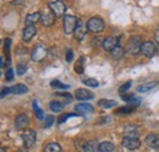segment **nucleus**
<instances>
[{
  "label": "nucleus",
  "instance_id": "obj_8",
  "mask_svg": "<svg viewBox=\"0 0 159 152\" xmlns=\"http://www.w3.org/2000/svg\"><path fill=\"white\" fill-rule=\"evenodd\" d=\"M49 9L54 12V15L55 16H62L64 14H65V11H66V5L61 1V0H55V1H52V2H49Z\"/></svg>",
  "mask_w": 159,
  "mask_h": 152
},
{
  "label": "nucleus",
  "instance_id": "obj_1",
  "mask_svg": "<svg viewBox=\"0 0 159 152\" xmlns=\"http://www.w3.org/2000/svg\"><path fill=\"white\" fill-rule=\"evenodd\" d=\"M141 44H142L141 37L139 36H132L126 43L125 53L127 55H137L139 53H141Z\"/></svg>",
  "mask_w": 159,
  "mask_h": 152
},
{
  "label": "nucleus",
  "instance_id": "obj_16",
  "mask_svg": "<svg viewBox=\"0 0 159 152\" xmlns=\"http://www.w3.org/2000/svg\"><path fill=\"white\" fill-rule=\"evenodd\" d=\"M83 151L84 152H100L99 151V144L96 140H89L84 144L83 146Z\"/></svg>",
  "mask_w": 159,
  "mask_h": 152
},
{
  "label": "nucleus",
  "instance_id": "obj_26",
  "mask_svg": "<svg viewBox=\"0 0 159 152\" xmlns=\"http://www.w3.org/2000/svg\"><path fill=\"white\" fill-rule=\"evenodd\" d=\"M32 108H33V112H34L36 116H37L38 119H43V118H44V112H43V109L39 108L37 101H33V102H32Z\"/></svg>",
  "mask_w": 159,
  "mask_h": 152
},
{
  "label": "nucleus",
  "instance_id": "obj_25",
  "mask_svg": "<svg viewBox=\"0 0 159 152\" xmlns=\"http://www.w3.org/2000/svg\"><path fill=\"white\" fill-rule=\"evenodd\" d=\"M49 108H50L52 112L58 113V112H61V111H62L64 104H62L61 102H58V101H52V102L49 103Z\"/></svg>",
  "mask_w": 159,
  "mask_h": 152
},
{
  "label": "nucleus",
  "instance_id": "obj_22",
  "mask_svg": "<svg viewBox=\"0 0 159 152\" xmlns=\"http://www.w3.org/2000/svg\"><path fill=\"white\" fill-rule=\"evenodd\" d=\"M99 151L100 152H115V145L110 141H104L99 144Z\"/></svg>",
  "mask_w": 159,
  "mask_h": 152
},
{
  "label": "nucleus",
  "instance_id": "obj_12",
  "mask_svg": "<svg viewBox=\"0 0 159 152\" xmlns=\"http://www.w3.org/2000/svg\"><path fill=\"white\" fill-rule=\"evenodd\" d=\"M37 33V28L34 25H30V26H26L22 31V39L23 42H30L32 38L36 36Z\"/></svg>",
  "mask_w": 159,
  "mask_h": 152
},
{
  "label": "nucleus",
  "instance_id": "obj_17",
  "mask_svg": "<svg viewBox=\"0 0 159 152\" xmlns=\"http://www.w3.org/2000/svg\"><path fill=\"white\" fill-rule=\"evenodd\" d=\"M93 109L94 108L89 103H79L77 106H75V111L81 114H89L93 112Z\"/></svg>",
  "mask_w": 159,
  "mask_h": 152
},
{
  "label": "nucleus",
  "instance_id": "obj_46",
  "mask_svg": "<svg viewBox=\"0 0 159 152\" xmlns=\"http://www.w3.org/2000/svg\"><path fill=\"white\" fill-rule=\"evenodd\" d=\"M0 43H1V40H0Z\"/></svg>",
  "mask_w": 159,
  "mask_h": 152
},
{
  "label": "nucleus",
  "instance_id": "obj_45",
  "mask_svg": "<svg viewBox=\"0 0 159 152\" xmlns=\"http://www.w3.org/2000/svg\"><path fill=\"white\" fill-rule=\"evenodd\" d=\"M16 152H27V151H23V150H20V151H16Z\"/></svg>",
  "mask_w": 159,
  "mask_h": 152
},
{
  "label": "nucleus",
  "instance_id": "obj_36",
  "mask_svg": "<svg viewBox=\"0 0 159 152\" xmlns=\"http://www.w3.org/2000/svg\"><path fill=\"white\" fill-rule=\"evenodd\" d=\"M131 83H132L131 81H127V82H126L125 85H122V86H120V87H119V92H120V95H122L124 92H126V91H127V90H129V88L131 87Z\"/></svg>",
  "mask_w": 159,
  "mask_h": 152
},
{
  "label": "nucleus",
  "instance_id": "obj_28",
  "mask_svg": "<svg viewBox=\"0 0 159 152\" xmlns=\"http://www.w3.org/2000/svg\"><path fill=\"white\" fill-rule=\"evenodd\" d=\"M110 54H111V57L114 58V59H120V58L124 55V49L120 47V44H119L116 48H114V49L110 52Z\"/></svg>",
  "mask_w": 159,
  "mask_h": 152
},
{
  "label": "nucleus",
  "instance_id": "obj_15",
  "mask_svg": "<svg viewBox=\"0 0 159 152\" xmlns=\"http://www.w3.org/2000/svg\"><path fill=\"white\" fill-rule=\"evenodd\" d=\"M28 123H30V119H28V116L26 114H19L16 116V119H15V128L19 129V130L25 129L28 125Z\"/></svg>",
  "mask_w": 159,
  "mask_h": 152
},
{
  "label": "nucleus",
  "instance_id": "obj_6",
  "mask_svg": "<svg viewBox=\"0 0 159 152\" xmlns=\"http://www.w3.org/2000/svg\"><path fill=\"white\" fill-rule=\"evenodd\" d=\"M21 139H22V141H23V146H25L26 149H30V147H32V146L36 144L37 135H36V131H34V130H27V131L22 133Z\"/></svg>",
  "mask_w": 159,
  "mask_h": 152
},
{
  "label": "nucleus",
  "instance_id": "obj_24",
  "mask_svg": "<svg viewBox=\"0 0 159 152\" xmlns=\"http://www.w3.org/2000/svg\"><path fill=\"white\" fill-rule=\"evenodd\" d=\"M98 106L102 107V108H113L116 106V102L113 101V99H99L98 101Z\"/></svg>",
  "mask_w": 159,
  "mask_h": 152
},
{
  "label": "nucleus",
  "instance_id": "obj_30",
  "mask_svg": "<svg viewBox=\"0 0 159 152\" xmlns=\"http://www.w3.org/2000/svg\"><path fill=\"white\" fill-rule=\"evenodd\" d=\"M135 111V107H132V106H125V107H121L119 108L118 111H116V114H130L132 113Z\"/></svg>",
  "mask_w": 159,
  "mask_h": 152
},
{
  "label": "nucleus",
  "instance_id": "obj_5",
  "mask_svg": "<svg viewBox=\"0 0 159 152\" xmlns=\"http://www.w3.org/2000/svg\"><path fill=\"white\" fill-rule=\"evenodd\" d=\"M40 22L45 27H50V26L54 25V22H55V15H54V12L49 7L48 9H44L40 12Z\"/></svg>",
  "mask_w": 159,
  "mask_h": 152
},
{
  "label": "nucleus",
  "instance_id": "obj_42",
  "mask_svg": "<svg viewBox=\"0 0 159 152\" xmlns=\"http://www.w3.org/2000/svg\"><path fill=\"white\" fill-rule=\"evenodd\" d=\"M23 1H25V0H14L11 4H12V5H20V4H22Z\"/></svg>",
  "mask_w": 159,
  "mask_h": 152
},
{
  "label": "nucleus",
  "instance_id": "obj_44",
  "mask_svg": "<svg viewBox=\"0 0 159 152\" xmlns=\"http://www.w3.org/2000/svg\"><path fill=\"white\" fill-rule=\"evenodd\" d=\"M4 66V63H2V59L0 58V68H2Z\"/></svg>",
  "mask_w": 159,
  "mask_h": 152
},
{
  "label": "nucleus",
  "instance_id": "obj_41",
  "mask_svg": "<svg viewBox=\"0 0 159 152\" xmlns=\"http://www.w3.org/2000/svg\"><path fill=\"white\" fill-rule=\"evenodd\" d=\"M154 39H156L157 43H159V26L157 27V30H156V32H154Z\"/></svg>",
  "mask_w": 159,
  "mask_h": 152
},
{
  "label": "nucleus",
  "instance_id": "obj_14",
  "mask_svg": "<svg viewBox=\"0 0 159 152\" xmlns=\"http://www.w3.org/2000/svg\"><path fill=\"white\" fill-rule=\"evenodd\" d=\"M147 146L152 149H159V135L158 134H148L144 139Z\"/></svg>",
  "mask_w": 159,
  "mask_h": 152
},
{
  "label": "nucleus",
  "instance_id": "obj_11",
  "mask_svg": "<svg viewBox=\"0 0 159 152\" xmlns=\"http://www.w3.org/2000/svg\"><path fill=\"white\" fill-rule=\"evenodd\" d=\"M87 31H88V28H87V25H84L81 20H79V22H77V26H76V28H75V31H74V36L75 38L81 42L84 36L87 35Z\"/></svg>",
  "mask_w": 159,
  "mask_h": 152
},
{
  "label": "nucleus",
  "instance_id": "obj_33",
  "mask_svg": "<svg viewBox=\"0 0 159 152\" xmlns=\"http://www.w3.org/2000/svg\"><path fill=\"white\" fill-rule=\"evenodd\" d=\"M26 71H27V64H26V63H20V64L17 65V68H16L17 75L22 76L23 74H26Z\"/></svg>",
  "mask_w": 159,
  "mask_h": 152
},
{
  "label": "nucleus",
  "instance_id": "obj_23",
  "mask_svg": "<svg viewBox=\"0 0 159 152\" xmlns=\"http://www.w3.org/2000/svg\"><path fill=\"white\" fill-rule=\"evenodd\" d=\"M43 152H62V149L58 142H49L48 145H45Z\"/></svg>",
  "mask_w": 159,
  "mask_h": 152
},
{
  "label": "nucleus",
  "instance_id": "obj_35",
  "mask_svg": "<svg viewBox=\"0 0 159 152\" xmlns=\"http://www.w3.org/2000/svg\"><path fill=\"white\" fill-rule=\"evenodd\" d=\"M55 121V118L53 115H48L45 116V121H44V128H50Z\"/></svg>",
  "mask_w": 159,
  "mask_h": 152
},
{
  "label": "nucleus",
  "instance_id": "obj_31",
  "mask_svg": "<svg viewBox=\"0 0 159 152\" xmlns=\"http://www.w3.org/2000/svg\"><path fill=\"white\" fill-rule=\"evenodd\" d=\"M10 45H11V39L10 38H6L5 40H4V49H5V53H6V55H7V65L10 64Z\"/></svg>",
  "mask_w": 159,
  "mask_h": 152
},
{
  "label": "nucleus",
  "instance_id": "obj_2",
  "mask_svg": "<svg viewBox=\"0 0 159 152\" xmlns=\"http://www.w3.org/2000/svg\"><path fill=\"white\" fill-rule=\"evenodd\" d=\"M47 55H48V49H47V47H45L44 44H42V43H38V44L33 48V50H32V53H31V59H32L33 61L39 63L43 59H45Z\"/></svg>",
  "mask_w": 159,
  "mask_h": 152
},
{
  "label": "nucleus",
  "instance_id": "obj_7",
  "mask_svg": "<svg viewBox=\"0 0 159 152\" xmlns=\"http://www.w3.org/2000/svg\"><path fill=\"white\" fill-rule=\"evenodd\" d=\"M157 52V48H156V44L151 40H147V42H142L141 44V53L147 58H152Z\"/></svg>",
  "mask_w": 159,
  "mask_h": 152
},
{
  "label": "nucleus",
  "instance_id": "obj_34",
  "mask_svg": "<svg viewBox=\"0 0 159 152\" xmlns=\"http://www.w3.org/2000/svg\"><path fill=\"white\" fill-rule=\"evenodd\" d=\"M83 83L87 85V86H89V87H98L99 86V83H98V81L96 78H84L83 80Z\"/></svg>",
  "mask_w": 159,
  "mask_h": 152
},
{
  "label": "nucleus",
  "instance_id": "obj_38",
  "mask_svg": "<svg viewBox=\"0 0 159 152\" xmlns=\"http://www.w3.org/2000/svg\"><path fill=\"white\" fill-rule=\"evenodd\" d=\"M5 78H6V81H11V80L14 78V70H12L11 68L6 71V74H5Z\"/></svg>",
  "mask_w": 159,
  "mask_h": 152
},
{
  "label": "nucleus",
  "instance_id": "obj_40",
  "mask_svg": "<svg viewBox=\"0 0 159 152\" xmlns=\"http://www.w3.org/2000/svg\"><path fill=\"white\" fill-rule=\"evenodd\" d=\"M10 93V87H5L1 92H0V98H2V97H5V96H7Z\"/></svg>",
  "mask_w": 159,
  "mask_h": 152
},
{
  "label": "nucleus",
  "instance_id": "obj_19",
  "mask_svg": "<svg viewBox=\"0 0 159 152\" xmlns=\"http://www.w3.org/2000/svg\"><path fill=\"white\" fill-rule=\"evenodd\" d=\"M124 137H139L137 128L134 125H127L124 129Z\"/></svg>",
  "mask_w": 159,
  "mask_h": 152
},
{
  "label": "nucleus",
  "instance_id": "obj_37",
  "mask_svg": "<svg viewBox=\"0 0 159 152\" xmlns=\"http://www.w3.org/2000/svg\"><path fill=\"white\" fill-rule=\"evenodd\" d=\"M72 59H74V52H72V49H67L66 50V61L67 63H71Z\"/></svg>",
  "mask_w": 159,
  "mask_h": 152
},
{
  "label": "nucleus",
  "instance_id": "obj_29",
  "mask_svg": "<svg viewBox=\"0 0 159 152\" xmlns=\"http://www.w3.org/2000/svg\"><path fill=\"white\" fill-rule=\"evenodd\" d=\"M50 86L53 87V88H61V90H67L70 86L69 85H64L62 82H60L59 80H53L52 82H50Z\"/></svg>",
  "mask_w": 159,
  "mask_h": 152
},
{
  "label": "nucleus",
  "instance_id": "obj_9",
  "mask_svg": "<svg viewBox=\"0 0 159 152\" xmlns=\"http://www.w3.org/2000/svg\"><path fill=\"white\" fill-rule=\"evenodd\" d=\"M122 146L126 147L127 150H137L141 146V141L139 137H124L122 139Z\"/></svg>",
  "mask_w": 159,
  "mask_h": 152
},
{
  "label": "nucleus",
  "instance_id": "obj_43",
  "mask_svg": "<svg viewBox=\"0 0 159 152\" xmlns=\"http://www.w3.org/2000/svg\"><path fill=\"white\" fill-rule=\"evenodd\" d=\"M7 150L5 149V147H0V152H6Z\"/></svg>",
  "mask_w": 159,
  "mask_h": 152
},
{
  "label": "nucleus",
  "instance_id": "obj_4",
  "mask_svg": "<svg viewBox=\"0 0 159 152\" xmlns=\"http://www.w3.org/2000/svg\"><path fill=\"white\" fill-rule=\"evenodd\" d=\"M86 25H87L88 31H91L93 33H99L105 27V22L100 17H92V19H89L87 21Z\"/></svg>",
  "mask_w": 159,
  "mask_h": 152
},
{
  "label": "nucleus",
  "instance_id": "obj_10",
  "mask_svg": "<svg viewBox=\"0 0 159 152\" xmlns=\"http://www.w3.org/2000/svg\"><path fill=\"white\" fill-rule=\"evenodd\" d=\"M118 45H119V38L118 37H107L102 42V47L107 52H111Z\"/></svg>",
  "mask_w": 159,
  "mask_h": 152
},
{
  "label": "nucleus",
  "instance_id": "obj_3",
  "mask_svg": "<svg viewBox=\"0 0 159 152\" xmlns=\"http://www.w3.org/2000/svg\"><path fill=\"white\" fill-rule=\"evenodd\" d=\"M79 19H76L74 15H64V32L65 35H72L76 26H77Z\"/></svg>",
  "mask_w": 159,
  "mask_h": 152
},
{
  "label": "nucleus",
  "instance_id": "obj_39",
  "mask_svg": "<svg viewBox=\"0 0 159 152\" xmlns=\"http://www.w3.org/2000/svg\"><path fill=\"white\" fill-rule=\"evenodd\" d=\"M134 98H135V96L134 95H125V93H124V95H121V99H122V101H125V102H127V103H129L131 99H134Z\"/></svg>",
  "mask_w": 159,
  "mask_h": 152
},
{
  "label": "nucleus",
  "instance_id": "obj_13",
  "mask_svg": "<svg viewBox=\"0 0 159 152\" xmlns=\"http://www.w3.org/2000/svg\"><path fill=\"white\" fill-rule=\"evenodd\" d=\"M94 95L88 91V90H84V88H77L75 91V98L79 99V101H89V99H93Z\"/></svg>",
  "mask_w": 159,
  "mask_h": 152
},
{
  "label": "nucleus",
  "instance_id": "obj_18",
  "mask_svg": "<svg viewBox=\"0 0 159 152\" xmlns=\"http://www.w3.org/2000/svg\"><path fill=\"white\" fill-rule=\"evenodd\" d=\"M27 91H28V87L23 83H17L10 87V93H14V95H23Z\"/></svg>",
  "mask_w": 159,
  "mask_h": 152
},
{
  "label": "nucleus",
  "instance_id": "obj_27",
  "mask_svg": "<svg viewBox=\"0 0 159 152\" xmlns=\"http://www.w3.org/2000/svg\"><path fill=\"white\" fill-rule=\"evenodd\" d=\"M83 61H84V59L83 58H80L79 60L76 61V64H75V71L79 74V75H82L83 74V70H84V66H83Z\"/></svg>",
  "mask_w": 159,
  "mask_h": 152
},
{
  "label": "nucleus",
  "instance_id": "obj_21",
  "mask_svg": "<svg viewBox=\"0 0 159 152\" xmlns=\"http://www.w3.org/2000/svg\"><path fill=\"white\" fill-rule=\"evenodd\" d=\"M40 20V12H33V14H28L27 16H26V20H25V23L27 25V26H30V25H34L37 21H39Z\"/></svg>",
  "mask_w": 159,
  "mask_h": 152
},
{
  "label": "nucleus",
  "instance_id": "obj_20",
  "mask_svg": "<svg viewBox=\"0 0 159 152\" xmlns=\"http://www.w3.org/2000/svg\"><path fill=\"white\" fill-rule=\"evenodd\" d=\"M156 86H157L156 82H147V83H142V85L137 86L136 90H137V92H139V93H146V92L153 90Z\"/></svg>",
  "mask_w": 159,
  "mask_h": 152
},
{
  "label": "nucleus",
  "instance_id": "obj_32",
  "mask_svg": "<svg viewBox=\"0 0 159 152\" xmlns=\"http://www.w3.org/2000/svg\"><path fill=\"white\" fill-rule=\"evenodd\" d=\"M79 114L77 113H66V114H62V115H60L59 119H58V124H62V123H65L70 116H77Z\"/></svg>",
  "mask_w": 159,
  "mask_h": 152
}]
</instances>
